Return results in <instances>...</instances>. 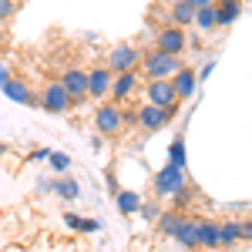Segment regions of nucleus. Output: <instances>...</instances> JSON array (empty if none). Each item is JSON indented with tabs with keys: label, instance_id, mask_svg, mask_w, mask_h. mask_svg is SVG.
Instances as JSON below:
<instances>
[{
	"label": "nucleus",
	"instance_id": "1",
	"mask_svg": "<svg viewBox=\"0 0 252 252\" xmlns=\"http://www.w3.org/2000/svg\"><path fill=\"white\" fill-rule=\"evenodd\" d=\"M138 67L145 71V78H148V81H172L175 74H178V67H182V61L175 58V54L148 51L145 58L138 61Z\"/></svg>",
	"mask_w": 252,
	"mask_h": 252
},
{
	"label": "nucleus",
	"instance_id": "2",
	"mask_svg": "<svg viewBox=\"0 0 252 252\" xmlns=\"http://www.w3.org/2000/svg\"><path fill=\"white\" fill-rule=\"evenodd\" d=\"M94 128H97V135H118V131L125 128V111H121V104H115V101H97Z\"/></svg>",
	"mask_w": 252,
	"mask_h": 252
},
{
	"label": "nucleus",
	"instance_id": "3",
	"mask_svg": "<svg viewBox=\"0 0 252 252\" xmlns=\"http://www.w3.org/2000/svg\"><path fill=\"white\" fill-rule=\"evenodd\" d=\"M189 185V178H185V168H175V165H165V168H158L155 172V182H152V189H155L158 198H172L175 192H182Z\"/></svg>",
	"mask_w": 252,
	"mask_h": 252
},
{
	"label": "nucleus",
	"instance_id": "4",
	"mask_svg": "<svg viewBox=\"0 0 252 252\" xmlns=\"http://www.w3.org/2000/svg\"><path fill=\"white\" fill-rule=\"evenodd\" d=\"M37 97H40V108L51 111V115H64V111L74 108V104H71V94L64 91L61 81H44V88H40Z\"/></svg>",
	"mask_w": 252,
	"mask_h": 252
},
{
	"label": "nucleus",
	"instance_id": "5",
	"mask_svg": "<svg viewBox=\"0 0 252 252\" xmlns=\"http://www.w3.org/2000/svg\"><path fill=\"white\" fill-rule=\"evenodd\" d=\"M138 61H141V54L131 44H115L108 51V58H104V67L111 74H125V71H138Z\"/></svg>",
	"mask_w": 252,
	"mask_h": 252
},
{
	"label": "nucleus",
	"instance_id": "6",
	"mask_svg": "<svg viewBox=\"0 0 252 252\" xmlns=\"http://www.w3.org/2000/svg\"><path fill=\"white\" fill-rule=\"evenodd\" d=\"M185 47H189V34H185L182 27H175V24H165V27L155 34V51H161V54L182 58Z\"/></svg>",
	"mask_w": 252,
	"mask_h": 252
},
{
	"label": "nucleus",
	"instance_id": "7",
	"mask_svg": "<svg viewBox=\"0 0 252 252\" xmlns=\"http://www.w3.org/2000/svg\"><path fill=\"white\" fill-rule=\"evenodd\" d=\"M172 115H175V108H155V104H141L135 111V121H138V128L141 131H161L168 121H172Z\"/></svg>",
	"mask_w": 252,
	"mask_h": 252
},
{
	"label": "nucleus",
	"instance_id": "8",
	"mask_svg": "<svg viewBox=\"0 0 252 252\" xmlns=\"http://www.w3.org/2000/svg\"><path fill=\"white\" fill-rule=\"evenodd\" d=\"M145 104H155V108H178V94H175L172 81H148L145 84Z\"/></svg>",
	"mask_w": 252,
	"mask_h": 252
},
{
	"label": "nucleus",
	"instance_id": "9",
	"mask_svg": "<svg viewBox=\"0 0 252 252\" xmlns=\"http://www.w3.org/2000/svg\"><path fill=\"white\" fill-rule=\"evenodd\" d=\"M61 84H64V91L71 94V104H78L88 97V71H81V67H67V71H61Z\"/></svg>",
	"mask_w": 252,
	"mask_h": 252
},
{
	"label": "nucleus",
	"instance_id": "10",
	"mask_svg": "<svg viewBox=\"0 0 252 252\" xmlns=\"http://www.w3.org/2000/svg\"><path fill=\"white\" fill-rule=\"evenodd\" d=\"M135 91H138V71H125V74H115V78H111L108 97H111L115 104H125Z\"/></svg>",
	"mask_w": 252,
	"mask_h": 252
},
{
	"label": "nucleus",
	"instance_id": "11",
	"mask_svg": "<svg viewBox=\"0 0 252 252\" xmlns=\"http://www.w3.org/2000/svg\"><path fill=\"white\" fill-rule=\"evenodd\" d=\"M3 94H7V101H17V104H31V108H40V97L31 91V84L24 78H10L7 84H3Z\"/></svg>",
	"mask_w": 252,
	"mask_h": 252
},
{
	"label": "nucleus",
	"instance_id": "12",
	"mask_svg": "<svg viewBox=\"0 0 252 252\" xmlns=\"http://www.w3.org/2000/svg\"><path fill=\"white\" fill-rule=\"evenodd\" d=\"M111 71L101 64V67H91L88 71V97H94V101H101V97H108V91H111Z\"/></svg>",
	"mask_w": 252,
	"mask_h": 252
},
{
	"label": "nucleus",
	"instance_id": "13",
	"mask_svg": "<svg viewBox=\"0 0 252 252\" xmlns=\"http://www.w3.org/2000/svg\"><path fill=\"white\" fill-rule=\"evenodd\" d=\"M172 88H175V94H178V101H189V97L195 94V88H198V78H195V71L192 67H178V74L172 78Z\"/></svg>",
	"mask_w": 252,
	"mask_h": 252
},
{
	"label": "nucleus",
	"instance_id": "14",
	"mask_svg": "<svg viewBox=\"0 0 252 252\" xmlns=\"http://www.w3.org/2000/svg\"><path fill=\"white\" fill-rule=\"evenodd\" d=\"M175 242H178L182 249H189V252L202 249V246H198V219H185L182 229L175 232Z\"/></svg>",
	"mask_w": 252,
	"mask_h": 252
},
{
	"label": "nucleus",
	"instance_id": "15",
	"mask_svg": "<svg viewBox=\"0 0 252 252\" xmlns=\"http://www.w3.org/2000/svg\"><path fill=\"white\" fill-rule=\"evenodd\" d=\"M219 242H222V249H232L235 242H242V219L219 222Z\"/></svg>",
	"mask_w": 252,
	"mask_h": 252
},
{
	"label": "nucleus",
	"instance_id": "16",
	"mask_svg": "<svg viewBox=\"0 0 252 252\" xmlns=\"http://www.w3.org/2000/svg\"><path fill=\"white\" fill-rule=\"evenodd\" d=\"M198 246L202 249H222V242H219V222L215 219H198Z\"/></svg>",
	"mask_w": 252,
	"mask_h": 252
},
{
	"label": "nucleus",
	"instance_id": "17",
	"mask_svg": "<svg viewBox=\"0 0 252 252\" xmlns=\"http://www.w3.org/2000/svg\"><path fill=\"white\" fill-rule=\"evenodd\" d=\"M115 198H118V212L121 215H135L138 209H141V192H135V189H118L115 192Z\"/></svg>",
	"mask_w": 252,
	"mask_h": 252
},
{
	"label": "nucleus",
	"instance_id": "18",
	"mask_svg": "<svg viewBox=\"0 0 252 252\" xmlns=\"http://www.w3.org/2000/svg\"><path fill=\"white\" fill-rule=\"evenodd\" d=\"M51 192L58 195V198H64V202H74L81 195V185L74 182V178H67V175H61L58 182H51Z\"/></svg>",
	"mask_w": 252,
	"mask_h": 252
},
{
	"label": "nucleus",
	"instance_id": "19",
	"mask_svg": "<svg viewBox=\"0 0 252 252\" xmlns=\"http://www.w3.org/2000/svg\"><path fill=\"white\" fill-rule=\"evenodd\" d=\"M168 20H172L175 27H189V24H195V7H189L185 0H175L172 3V14H168Z\"/></svg>",
	"mask_w": 252,
	"mask_h": 252
},
{
	"label": "nucleus",
	"instance_id": "20",
	"mask_svg": "<svg viewBox=\"0 0 252 252\" xmlns=\"http://www.w3.org/2000/svg\"><path fill=\"white\" fill-rule=\"evenodd\" d=\"M182 222H185V215H182V212H161L155 225H158V232H161V235L175 239V232L182 229Z\"/></svg>",
	"mask_w": 252,
	"mask_h": 252
},
{
	"label": "nucleus",
	"instance_id": "21",
	"mask_svg": "<svg viewBox=\"0 0 252 252\" xmlns=\"http://www.w3.org/2000/svg\"><path fill=\"white\" fill-rule=\"evenodd\" d=\"M242 14L239 3H215V27H232Z\"/></svg>",
	"mask_w": 252,
	"mask_h": 252
},
{
	"label": "nucleus",
	"instance_id": "22",
	"mask_svg": "<svg viewBox=\"0 0 252 252\" xmlns=\"http://www.w3.org/2000/svg\"><path fill=\"white\" fill-rule=\"evenodd\" d=\"M168 165H175V168H185V138L178 135L168 145Z\"/></svg>",
	"mask_w": 252,
	"mask_h": 252
},
{
	"label": "nucleus",
	"instance_id": "23",
	"mask_svg": "<svg viewBox=\"0 0 252 252\" xmlns=\"http://www.w3.org/2000/svg\"><path fill=\"white\" fill-rule=\"evenodd\" d=\"M195 27H202V31H212V27H215V3L202 7V10H195Z\"/></svg>",
	"mask_w": 252,
	"mask_h": 252
},
{
	"label": "nucleus",
	"instance_id": "24",
	"mask_svg": "<svg viewBox=\"0 0 252 252\" xmlns=\"http://www.w3.org/2000/svg\"><path fill=\"white\" fill-rule=\"evenodd\" d=\"M138 212H141V219H145V222H152V225H155V222H158V215H161V205H158L155 198H152V202H148V198H145V202H141V209H138Z\"/></svg>",
	"mask_w": 252,
	"mask_h": 252
},
{
	"label": "nucleus",
	"instance_id": "25",
	"mask_svg": "<svg viewBox=\"0 0 252 252\" xmlns=\"http://www.w3.org/2000/svg\"><path fill=\"white\" fill-rule=\"evenodd\" d=\"M17 0H0V27L7 24V20H14V14H17Z\"/></svg>",
	"mask_w": 252,
	"mask_h": 252
},
{
	"label": "nucleus",
	"instance_id": "26",
	"mask_svg": "<svg viewBox=\"0 0 252 252\" xmlns=\"http://www.w3.org/2000/svg\"><path fill=\"white\" fill-rule=\"evenodd\" d=\"M172 202H175V212H182V209H189V205H192V189L185 185L182 192H175V195H172Z\"/></svg>",
	"mask_w": 252,
	"mask_h": 252
},
{
	"label": "nucleus",
	"instance_id": "27",
	"mask_svg": "<svg viewBox=\"0 0 252 252\" xmlns=\"http://www.w3.org/2000/svg\"><path fill=\"white\" fill-rule=\"evenodd\" d=\"M47 161H51V168H54V172H67V168H71V158L61 155V152H51Z\"/></svg>",
	"mask_w": 252,
	"mask_h": 252
},
{
	"label": "nucleus",
	"instance_id": "28",
	"mask_svg": "<svg viewBox=\"0 0 252 252\" xmlns=\"http://www.w3.org/2000/svg\"><path fill=\"white\" fill-rule=\"evenodd\" d=\"M64 225H67L71 232H81V215H74V212H64Z\"/></svg>",
	"mask_w": 252,
	"mask_h": 252
},
{
	"label": "nucleus",
	"instance_id": "29",
	"mask_svg": "<svg viewBox=\"0 0 252 252\" xmlns=\"http://www.w3.org/2000/svg\"><path fill=\"white\" fill-rule=\"evenodd\" d=\"M10 78H14V74H10V64H7V61L0 58V88H3V84H7Z\"/></svg>",
	"mask_w": 252,
	"mask_h": 252
},
{
	"label": "nucleus",
	"instance_id": "30",
	"mask_svg": "<svg viewBox=\"0 0 252 252\" xmlns=\"http://www.w3.org/2000/svg\"><path fill=\"white\" fill-rule=\"evenodd\" d=\"M212 71H215V61H209V64H202V67L195 71V78H198V81H205L209 74H212Z\"/></svg>",
	"mask_w": 252,
	"mask_h": 252
},
{
	"label": "nucleus",
	"instance_id": "31",
	"mask_svg": "<svg viewBox=\"0 0 252 252\" xmlns=\"http://www.w3.org/2000/svg\"><path fill=\"white\" fill-rule=\"evenodd\" d=\"M47 155H51V148H34L31 152V161H47Z\"/></svg>",
	"mask_w": 252,
	"mask_h": 252
},
{
	"label": "nucleus",
	"instance_id": "32",
	"mask_svg": "<svg viewBox=\"0 0 252 252\" xmlns=\"http://www.w3.org/2000/svg\"><path fill=\"white\" fill-rule=\"evenodd\" d=\"M242 239H246V242H252V219H246V222H242Z\"/></svg>",
	"mask_w": 252,
	"mask_h": 252
},
{
	"label": "nucleus",
	"instance_id": "33",
	"mask_svg": "<svg viewBox=\"0 0 252 252\" xmlns=\"http://www.w3.org/2000/svg\"><path fill=\"white\" fill-rule=\"evenodd\" d=\"M104 182H108V189H111V192H118V175H115V172L104 175Z\"/></svg>",
	"mask_w": 252,
	"mask_h": 252
},
{
	"label": "nucleus",
	"instance_id": "34",
	"mask_svg": "<svg viewBox=\"0 0 252 252\" xmlns=\"http://www.w3.org/2000/svg\"><path fill=\"white\" fill-rule=\"evenodd\" d=\"M185 3H189V7H195V10H202V7H209L212 0H185Z\"/></svg>",
	"mask_w": 252,
	"mask_h": 252
},
{
	"label": "nucleus",
	"instance_id": "35",
	"mask_svg": "<svg viewBox=\"0 0 252 252\" xmlns=\"http://www.w3.org/2000/svg\"><path fill=\"white\" fill-rule=\"evenodd\" d=\"M131 249H135V252H145V249H148V242H145V239H135V242H131Z\"/></svg>",
	"mask_w": 252,
	"mask_h": 252
},
{
	"label": "nucleus",
	"instance_id": "36",
	"mask_svg": "<svg viewBox=\"0 0 252 252\" xmlns=\"http://www.w3.org/2000/svg\"><path fill=\"white\" fill-rule=\"evenodd\" d=\"M10 155V145H3V141H0V158H7Z\"/></svg>",
	"mask_w": 252,
	"mask_h": 252
},
{
	"label": "nucleus",
	"instance_id": "37",
	"mask_svg": "<svg viewBox=\"0 0 252 252\" xmlns=\"http://www.w3.org/2000/svg\"><path fill=\"white\" fill-rule=\"evenodd\" d=\"M3 44H7V31L0 27V51H3Z\"/></svg>",
	"mask_w": 252,
	"mask_h": 252
},
{
	"label": "nucleus",
	"instance_id": "38",
	"mask_svg": "<svg viewBox=\"0 0 252 252\" xmlns=\"http://www.w3.org/2000/svg\"><path fill=\"white\" fill-rule=\"evenodd\" d=\"M212 3H239V0H212Z\"/></svg>",
	"mask_w": 252,
	"mask_h": 252
}]
</instances>
